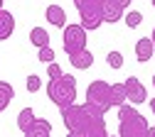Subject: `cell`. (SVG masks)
Returning a JSON list of instances; mask_svg holds the SVG:
<instances>
[{
  "label": "cell",
  "mask_w": 155,
  "mask_h": 137,
  "mask_svg": "<svg viewBox=\"0 0 155 137\" xmlns=\"http://www.w3.org/2000/svg\"><path fill=\"white\" fill-rule=\"evenodd\" d=\"M99 108H94L91 103H71L69 108H62V120L69 132H81L86 137H108L106 132V120Z\"/></svg>",
  "instance_id": "cell-1"
},
{
  "label": "cell",
  "mask_w": 155,
  "mask_h": 137,
  "mask_svg": "<svg viewBox=\"0 0 155 137\" xmlns=\"http://www.w3.org/2000/svg\"><path fill=\"white\" fill-rule=\"evenodd\" d=\"M118 137H150V125L135 105L118 108Z\"/></svg>",
  "instance_id": "cell-2"
},
{
  "label": "cell",
  "mask_w": 155,
  "mask_h": 137,
  "mask_svg": "<svg viewBox=\"0 0 155 137\" xmlns=\"http://www.w3.org/2000/svg\"><path fill=\"white\" fill-rule=\"evenodd\" d=\"M47 95L57 108H69L76 103V78L71 73H64L62 78H49L47 83Z\"/></svg>",
  "instance_id": "cell-3"
},
{
  "label": "cell",
  "mask_w": 155,
  "mask_h": 137,
  "mask_svg": "<svg viewBox=\"0 0 155 137\" xmlns=\"http://www.w3.org/2000/svg\"><path fill=\"white\" fill-rule=\"evenodd\" d=\"M76 10L81 17V27L84 30H99L106 20H104V0H74Z\"/></svg>",
  "instance_id": "cell-4"
},
{
  "label": "cell",
  "mask_w": 155,
  "mask_h": 137,
  "mask_svg": "<svg viewBox=\"0 0 155 137\" xmlns=\"http://www.w3.org/2000/svg\"><path fill=\"white\" fill-rule=\"evenodd\" d=\"M86 103H91L94 108H99L101 113H108L113 108V98H111V83L96 78V81L89 83L86 88Z\"/></svg>",
  "instance_id": "cell-5"
},
{
  "label": "cell",
  "mask_w": 155,
  "mask_h": 137,
  "mask_svg": "<svg viewBox=\"0 0 155 137\" xmlns=\"http://www.w3.org/2000/svg\"><path fill=\"white\" fill-rule=\"evenodd\" d=\"M86 49V30L81 25H67L64 27V51Z\"/></svg>",
  "instance_id": "cell-6"
},
{
  "label": "cell",
  "mask_w": 155,
  "mask_h": 137,
  "mask_svg": "<svg viewBox=\"0 0 155 137\" xmlns=\"http://www.w3.org/2000/svg\"><path fill=\"white\" fill-rule=\"evenodd\" d=\"M126 95H128L130 105H140L148 101V93H145V86L140 83V78H135V76L126 78Z\"/></svg>",
  "instance_id": "cell-7"
},
{
  "label": "cell",
  "mask_w": 155,
  "mask_h": 137,
  "mask_svg": "<svg viewBox=\"0 0 155 137\" xmlns=\"http://www.w3.org/2000/svg\"><path fill=\"white\" fill-rule=\"evenodd\" d=\"M69 64H71L74 69H79V71H86V69H91V64H94V54H91L89 49L69 51Z\"/></svg>",
  "instance_id": "cell-8"
},
{
  "label": "cell",
  "mask_w": 155,
  "mask_h": 137,
  "mask_svg": "<svg viewBox=\"0 0 155 137\" xmlns=\"http://www.w3.org/2000/svg\"><path fill=\"white\" fill-rule=\"evenodd\" d=\"M153 56H155V44H153V39H150V37L138 39V42H135V59H138L140 64H145V61H150Z\"/></svg>",
  "instance_id": "cell-9"
},
{
  "label": "cell",
  "mask_w": 155,
  "mask_h": 137,
  "mask_svg": "<svg viewBox=\"0 0 155 137\" xmlns=\"http://www.w3.org/2000/svg\"><path fill=\"white\" fill-rule=\"evenodd\" d=\"M47 22L54 27H67V12L62 5H49L47 8Z\"/></svg>",
  "instance_id": "cell-10"
},
{
  "label": "cell",
  "mask_w": 155,
  "mask_h": 137,
  "mask_svg": "<svg viewBox=\"0 0 155 137\" xmlns=\"http://www.w3.org/2000/svg\"><path fill=\"white\" fill-rule=\"evenodd\" d=\"M49 135H52V125H49V120H45V117H37L35 125L25 132V137H49Z\"/></svg>",
  "instance_id": "cell-11"
},
{
  "label": "cell",
  "mask_w": 155,
  "mask_h": 137,
  "mask_svg": "<svg viewBox=\"0 0 155 137\" xmlns=\"http://www.w3.org/2000/svg\"><path fill=\"white\" fill-rule=\"evenodd\" d=\"M12 30H15V17H12V12L0 10V42L8 39V37L12 34Z\"/></svg>",
  "instance_id": "cell-12"
},
{
  "label": "cell",
  "mask_w": 155,
  "mask_h": 137,
  "mask_svg": "<svg viewBox=\"0 0 155 137\" xmlns=\"http://www.w3.org/2000/svg\"><path fill=\"white\" fill-rule=\"evenodd\" d=\"M30 42H32L37 49L49 47V32L42 30V27H32V30H30Z\"/></svg>",
  "instance_id": "cell-13"
},
{
  "label": "cell",
  "mask_w": 155,
  "mask_h": 137,
  "mask_svg": "<svg viewBox=\"0 0 155 137\" xmlns=\"http://www.w3.org/2000/svg\"><path fill=\"white\" fill-rule=\"evenodd\" d=\"M35 120H37V115H35L32 108H22L20 113H17V127H20L22 132H27V130L35 125Z\"/></svg>",
  "instance_id": "cell-14"
},
{
  "label": "cell",
  "mask_w": 155,
  "mask_h": 137,
  "mask_svg": "<svg viewBox=\"0 0 155 137\" xmlns=\"http://www.w3.org/2000/svg\"><path fill=\"white\" fill-rule=\"evenodd\" d=\"M123 17H126V12H123L121 8H116V5H111V3L104 0V20H106L108 25H116V22L123 20Z\"/></svg>",
  "instance_id": "cell-15"
},
{
  "label": "cell",
  "mask_w": 155,
  "mask_h": 137,
  "mask_svg": "<svg viewBox=\"0 0 155 137\" xmlns=\"http://www.w3.org/2000/svg\"><path fill=\"white\" fill-rule=\"evenodd\" d=\"M111 98H113V108L126 105L128 95H126V83H111Z\"/></svg>",
  "instance_id": "cell-16"
},
{
  "label": "cell",
  "mask_w": 155,
  "mask_h": 137,
  "mask_svg": "<svg viewBox=\"0 0 155 137\" xmlns=\"http://www.w3.org/2000/svg\"><path fill=\"white\" fill-rule=\"evenodd\" d=\"M12 95H15V91H12V86L8 83V81H0V113H3L8 105H10V101H12Z\"/></svg>",
  "instance_id": "cell-17"
},
{
  "label": "cell",
  "mask_w": 155,
  "mask_h": 137,
  "mask_svg": "<svg viewBox=\"0 0 155 137\" xmlns=\"http://www.w3.org/2000/svg\"><path fill=\"white\" fill-rule=\"evenodd\" d=\"M106 64H108L111 69H121V66H123V54H121V51H108V54H106Z\"/></svg>",
  "instance_id": "cell-18"
},
{
  "label": "cell",
  "mask_w": 155,
  "mask_h": 137,
  "mask_svg": "<svg viewBox=\"0 0 155 137\" xmlns=\"http://www.w3.org/2000/svg\"><path fill=\"white\" fill-rule=\"evenodd\" d=\"M143 22V15L138 12V10H130V12H126V25L128 27H138Z\"/></svg>",
  "instance_id": "cell-19"
},
{
  "label": "cell",
  "mask_w": 155,
  "mask_h": 137,
  "mask_svg": "<svg viewBox=\"0 0 155 137\" xmlns=\"http://www.w3.org/2000/svg\"><path fill=\"white\" fill-rule=\"evenodd\" d=\"M25 83H27V91H30V93H37V91L42 88V78L32 73V76H27V81H25Z\"/></svg>",
  "instance_id": "cell-20"
},
{
  "label": "cell",
  "mask_w": 155,
  "mask_h": 137,
  "mask_svg": "<svg viewBox=\"0 0 155 137\" xmlns=\"http://www.w3.org/2000/svg\"><path fill=\"white\" fill-rule=\"evenodd\" d=\"M40 61H45V64H52L54 61V49H49V47H45V49H40Z\"/></svg>",
  "instance_id": "cell-21"
},
{
  "label": "cell",
  "mask_w": 155,
  "mask_h": 137,
  "mask_svg": "<svg viewBox=\"0 0 155 137\" xmlns=\"http://www.w3.org/2000/svg\"><path fill=\"white\" fill-rule=\"evenodd\" d=\"M47 73H49V78H62V76H64V71H62V66L57 64V61H52V64L47 66Z\"/></svg>",
  "instance_id": "cell-22"
},
{
  "label": "cell",
  "mask_w": 155,
  "mask_h": 137,
  "mask_svg": "<svg viewBox=\"0 0 155 137\" xmlns=\"http://www.w3.org/2000/svg\"><path fill=\"white\" fill-rule=\"evenodd\" d=\"M106 3H111V5H116V8H121V10H126V8L130 5V0H106Z\"/></svg>",
  "instance_id": "cell-23"
},
{
  "label": "cell",
  "mask_w": 155,
  "mask_h": 137,
  "mask_svg": "<svg viewBox=\"0 0 155 137\" xmlns=\"http://www.w3.org/2000/svg\"><path fill=\"white\" fill-rule=\"evenodd\" d=\"M67 137H86V135H81V132H69Z\"/></svg>",
  "instance_id": "cell-24"
},
{
  "label": "cell",
  "mask_w": 155,
  "mask_h": 137,
  "mask_svg": "<svg viewBox=\"0 0 155 137\" xmlns=\"http://www.w3.org/2000/svg\"><path fill=\"white\" fill-rule=\"evenodd\" d=\"M150 110L155 113V98H153V101H150Z\"/></svg>",
  "instance_id": "cell-25"
},
{
  "label": "cell",
  "mask_w": 155,
  "mask_h": 137,
  "mask_svg": "<svg viewBox=\"0 0 155 137\" xmlns=\"http://www.w3.org/2000/svg\"><path fill=\"white\" fill-rule=\"evenodd\" d=\"M150 137H155V127H150Z\"/></svg>",
  "instance_id": "cell-26"
},
{
  "label": "cell",
  "mask_w": 155,
  "mask_h": 137,
  "mask_svg": "<svg viewBox=\"0 0 155 137\" xmlns=\"http://www.w3.org/2000/svg\"><path fill=\"white\" fill-rule=\"evenodd\" d=\"M153 86H155V73H153Z\"/></svg>",
  "instance_id": "cell-27"
},
{
  "label": "cell",
  "mask_w": 155,
  "mask_h": 137,
  "mask_svg": "<svg viewBox=\"0 0 155 137\" xmlns=\"http://www.w3.org/2000/svg\"><path fill=\"white\" fill-rule=\"evenodd\" d=\"M0 10H3V0H0Z\"/></svg>",
  "instance_id": "cell-28"
},
{
  "label": "cell",
  "mask_w": 155,
  "mask_h": 137,
  "mask_svg": "<svg viewBox=\"0 0 155 137\" xmlns=\"http://www.w3.org/2000/svg\"><path fill=\"white\" fill-rule=\"evenodd\" d=\"M108 137H116V135H108Z\"/></svg>",
  "instance_id": "cell-29"
},
{
  "label": "cell",
  "mask_w": 155,
  "mask_h": 137,
  "mask_svg": "<svg viewBox=\"0 0 155 137\" xmlns=\"http://www.w3.org/2000/svg\"><path fill=\"white\" fill-rule=\"evenodd\" d=\"M153 5H155V0H153Z\"/></svg>",
  "instance_id": "cell-30"
}]
</instances>
